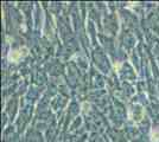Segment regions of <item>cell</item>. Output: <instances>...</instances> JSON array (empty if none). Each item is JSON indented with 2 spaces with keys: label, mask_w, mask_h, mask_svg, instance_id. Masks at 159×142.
<instances>
[{
  "label": "cell",
  "mask_w": 159,
  "mask_h": 142,
  "mask_svg": "<svg viewBox=\"0 0 159 142\" xmlns=\"http://www.w3.org/2000/svg\"><path fill=\"white\" fill-rule=\"evenodd\" d=\"M27 50L26 47H23V49H19V50H16V51H12L11 54H8V61L11 62H17L19 61L21 57L26 56L27 54Z\"/></svg>",
  "instance_id": "cell-1"
}]
</instances>
